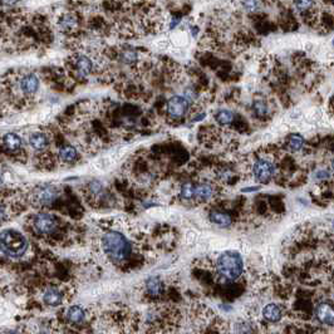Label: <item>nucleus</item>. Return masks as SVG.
I'll list each match as a JSON object with an SVG mask.
<instances>
[{"instance_id":"obj_1","label":"nucleus","mask_w":334,"mask_h":334,"mask_svg":"<svg viewBox=\"0 0 334 334\" xmlns=\"http://www.w3.org/2000/svg\"><path fill=\"white\" fill-rule=\"evenodd\" d=\"M39 77L37 74L33 72H20L12 74V79L9 78L6 83V89L9 91L10 98L18 102L32 100L39 91Z\"/></svg>"},{"instance_id":"obj_18","label":"nucleus","mask_w":334,"mask_h":334,"mask_svg":"<svg viewBox=\"0 0 334 334\" xmlns=\"http://www.w3.org/2000/svg\"><path fill=\"white\" fill-rule=\"evenodd\" d=\"M210 221L220 226V228H229L233 220H231V216L229 214H225L222 211H211Z\"/></svg>"},{"instance_id":"obj_10","label":"nucleus","mask_w":334,"mask_h":334,"mask_svg":"<svg viewBox=\"0 0 334 334\" xmlns=\"http://www.w3.org/2000/svg\"><path fill=\"white\" fill-rule=\"evenodd\" d=\"M57 24L59 31L63 33H74L79 28V19L74 13L66 12L59 17Z\"/></svg>"},{"instance_id":"obj_24","label":"nucleus","mask_w":334,"mask_h":334,"mask_svg":"<svg viewBox=\"0 0 334 334\" xmlns=\"http://www.w3.org/2000/svg\"><path fill=\"white\" fill-rule=\"evenodd\" d=\"M194 188L195 186L191 183L184 184L183 187H181V192H180V196L183 200H191L194 198Z\"/></svg>"},{"instance_id":"obj_25","label":"nucleus","mask_w":334,"mask_h":334,"mask_svg":"<svg viewBox=\"0 0 334 334\" xmlns=\"http://www.w3.org/2000/svg\"><path fill=\"white\" fill-rule=\"evenodd\" d=\"M254 112H255V115L258 116V117H265L267 113V104H265V102H263V100H256V102H254Z\"/></svg>"},{"instance_id":"obj_2","label":"nucleus","mask_w":334,"mask_h":334,"mask_svg":"<svg viewBox=\"0 0 334 334\" xmlns=\"http://www.w3.org/2000/svg\"><path fill=\"white\" fill-rule=\"evenodd\" d=\"M102 248L108 258L115 263H122L127 260L131 255L132 248L130 241L118 231H108L102 239Z\"/></svg>"},{"instance_id":"obj_14","label":"nucleus","mask_w":334,"mask_h":334,"mask_svg":"<svg viewBox=\"0 0 334 334\" xmlns=\"http://www.w3.org/2000/svg\"><path fill=\"white\" fill-rule=\"evenodd\" d=\"M58 156H59V160L64 164H73L78 160V150L72 145H66L59 149Z\"/></svg>"},{"instance_id":"obj_26","label":"nucleus","mask_w":334,"mask_h":334,"mask_svg":"<svg viewBox=\"0 0 334 334\" xmlns=\"http://www.w3.org/2000/svg\"><path fill=\"white\" fill-rule=\"evenodd\" d=\"M259 3L258 0H245L244 1V8L249 12H254L255 9H258Z\"/></svg>"},{"instance_id":"obj_11","label":"nucleus","mask_w":334,"mask_h":334,"mask_svg":"<svg viewBox=\"0 0 334 334\" xmlns=\"http://www.w3.org/2000/svg\"><path fill=\"white\" fill-rule=\"evenodd\" d=\"M316 317L323 324L333 325V308L329 303H320L316 309Z\"/></svg>"},{"instance_id":"obj_16","label":"nucleus","mask_w":334,"mask_h":334,"mask_svg":"<svg viewBox=\"0 0 334 334\" xmlns=\"http://www.w3.org/2000/svg\"><path fill=\"white\" fill-rule=\"evenodd\" d=\"M62 299H63V295H62L61 290L57 288H48L43 294V301L50 307L59 305L62 303Z\"/></svg>"},{"instance_id":"obj_32","label":"nucleus","mask_w":334,"mask_h":334,"mask_svg":"<svg viewBox=\"0 0 334 334\" xmlns=\"http://www.w3.org/2000/svg\"><path fill=\"white\" fill-rule=\"evenodd\" d=\"M1 184H3V175L0 173V186H1Z\"/></svg>"},{"instance_id":"obj_7","label":"nucleus","mask_w":334,"mask_h":334,"mask_svg":"<svg viewBox=\"0 0 334 334\" xmlns=\"http://www.w3.org/2000/svg\"><path fill=\"white\" fill-rule=\"evenodd\" d=\"M252 173H254V177L260 183H269L275 173V167H274L273 162H270L269 160L259 158L252 166Z\"/></svg>"},{"instance_id":"obj_22","label":"nucleus","mask_w":334,"mask_h":334,"mask_svg":"<svg viewBox=\"0 0 334 334\" xmlns=\"http://www.w3.org/2000/svg\"><path fill=\"white\" fill-rule=\"evenodd\" d=\"M215 121L221 126H229L234 121V113L228 110H220L215 115Z\"/></svg>"},{"instance_id":"obj_21","label":"nucleus","mask_w":334,"mask_h":334,"mask_svg":"<svg viewBox=\"0 0 334 334\" xmlns=\"http://www.w3.org/2000/svg\"><path fill=\"white\" fill-rule=\"evenodd\" d=\"M67 319L73 324H81V323L84 322L85 319L84 310L79 305H73L67 310Z\"/></svg>"},{"instance_id":"obj_30","label":"nucleus","mask_w":334,"mask_h":334,"mask_svg":"<svg viewBox=\"0 0 334 334\" xmlns=\"http://www.w3.org/2000/svg\"><path fill=\"white\" fill-rule=\"evenodd\" d=\"M259 190V187H250V188H243L244 192H250V191H256Z\"/></svg>"},{"instance_id":"obj_12","label":"nucleus","mask_w":334,"mask_h":334,"mask_svg":"<svg viewBox=\"0 0 334 334\" xmlns=\"http://www.w3.org/2000/svg\"><path fill=\"white\" fill-rule=\"evenodd\" d=\"M29 145L35 151H43L49 145V138L44 132H34L29 136Z\"/></svg>"},{"instance_id":"obj_28","label":"nucleus","mask_w":334,"mask_h":334,"mask_svg":"<svg viewBox=\"0 0 334 334\" xmlns=\"http://www.w3.org/2000/svg\"><path fill=\"white\" fill-rule=\"evenodd\" d=\"M20 0H0V5L4 8H13L19 3Z\"/></svg>"},{"instance_id":"obj_20","label":"nucleus","mask_w":334,"mask_h":334,"mask_svg":"<svg viewBox=\"0 0 334 334\" xmlns=\"http://www.w3.org/2000/svg\"><path fill=\"white\" fill-rule=\"evenodd\" d=\"M147 292L153 297H158L164 292V283L158 277H151L146 280Z\"/></svg>"},{"instance_id":"obj_27","label":"nucleus","mask_w":334,"mask_h":334,"mask_svg":"<svg viewBox=\"0 0 334 334\" xmlns=\"http://www.w3.org/2000/svg\"><path fill=\"white\" fill-rule=\"evenodd\" d=\"M89 190H91L92 194H98V192L102 191V184L98 183V181H93V183L89 184Z\"/></svg>"},{"instance_id":"obj_33","label":"nucleus","mask_w":334,"mask_h":334,"mask_svg":"<svg viewBox=\"0 0 334 334\" xmlns=\"http://www.w3.org/2000/svg\"><path fill=\"white\" fill-rule=\"evenodd\" d=\"M316 334H320V333H316Z\"/></svg>"},{"instance_id":"obj_3","label":"nucleus","mask_w":334,"mask_h":334,"mask_svg":"<svg viewBox=\"0 0 334 334\" xmlns=\"http://www.w3.org/2000/svg\"><path fill=\"white\" fill-rule=\"evenodd\" d=\"M0 250L12 259H18L28 250V240L17 230H4L0 233Z\"/></svg>"},{"instance_id":"obj_17","label":"nucleus","mask_w":334,"mask_h":334,"mask_svg":"<svg viewBox=\"0 0 334 334\" xmlns=\"http://www.w3.org/2000/svg\"><path fill=\"white\" fill-rule=\"evenodd\" d=\"M214 187L210 184H199L194 188V198L198 201H207L213 198Z\"/></svg>"},{"instance_id":"obj_23","label":"nucleus","mask_w":334,"mask_h":334,"mask_svg":"<svg viewBox=\"0 0 334 334\" xmlns=\"http://www.w3.org/2000/svg\"><path fill=\"white\" fill-rule=\"evenodd\" d=\"M304 146V138L301 134H294L288 138V147L292 151H299Z\"/></svg>"},{"instance_id":"obj_9","label":"nucleus","mask_w":334,"mask_h":334,"mask_svg":"<svg viewBox=\"0 0 334 334\" xmlns=\"http://www.w3.org/2000/svg\"><path fill=\"white\" fill-rule=\"evenodd\" d=\"M33 225L39 234H50L57 228V220L50 214L40 213L34 217Z\"/></svg>"},{"instance_id":"obj_19","label":"nucleus","mask_w":334,"mask_h":334,"mask_svg":"<svg viewBox=\"0 0 334 334\" xmlns=\"http://www.w3.org/2000/svg\"><path fill=\"white\" fill-rule=\"evenodd\" d=\"M294 3L295 9L301 14L305 16V18L316 13V1L314 0H294Z\"/></svg>"},{"instance_id":"obj_4","label":"nucleus","mask_w":334,"mask_h":334,"mask_svg":"<svg viewBox=\"0 0 334 334\" xmlns=\"http://www.w3.org/2000/svg\"><path fill=\"white\" fill-rule=\"evenodd\" d=\"M216 267L222 278L228 280H235L243 274V258L236 251H225L216 261Z\"/></svg>"},{"instance_id":"obj_29","label":"nucleus","mask_w":334,"mask_h":334,"mask_svg":"<svg viewBox=\"0 0 334 334\" xmlns=\"http://www.w3.org/2000/svg\"><path fill=\"white\" fill-rule=\"evenodd\" d=\"M5 216H6L5 209H4L3 205H0V222L3 221L4 219H5Z\"/></svg>"},{"instance_id":"obj_13","label":"nucleus","mask_w":334,"mask_h":334,"mask_svg":"<svg viewBox=\"0 0 334 334\" xmlns=\"http://www.w3.org/2000/svg\"><path fill=\"white\" fill-rule=\"evenodd\" d=\"M3 145L8 151L16 152L21 149L23 140H21V137L18 134H16V132H9V134H6L3 137Z\"/></svg>"},{"instance_id":"obj_5","label":"nucleus","mask_w":334,"mask_h":334,"mask_svg":"<svg viewBox=\"0 0 334 334\" xmlns=\"http://www.w3.org/2000/svg\"><path fill=\"white\" fill-rule=\"evenodd\" d=\"M69 67L76 78L85 79L93 73L94 62L87 53H76L69 59Z\"/></svg>"},{"instance_id":"obj_6","label":"nucleus","mask_w":334,"mask_h":334,"mask_svg":"<svg viewBox=\"0 0 334 334\" xmlns=\"http://www.w3.org/2000/svg\"><path fill=\"white\" fill-rule=\"evenodd\" d=\"M190 108V102L184 96H173L167 100L166 112L168 117L173 119H180L185 117Z\"/></svg>"},{"instance_id":"obj_8","label":"nucleus","mask_w":334,"mask_h":334,"mask_svg":"<svg viewBox=\"0 0 334 334\" xmlns=\"http://www.w3.org/2000/svg\"><path fill=\"white\" fill-rule=\"evenodd\" d=\"M59 191L53 185H42L35 188L34 191V200L40 205H49L57 200Z\"/></svg>"},{"instance_id":"obj_31","label":"nucleus","mask_w":334,"mask_h":334,"mask_svg":"<svg viewBox=\"0 0 334 334\" xmlns=\"http://www.w3.org/2000/svg\"><path fill=\"white\" fill-rule=\"evenodd\" d=\"M5 334H21V333L18 331H8Z\"/></svg>"},{"instance_id":"obj_15","label":"nucleus","mask_w":334,"mask_h":334,"mask_svg":"<svg viewBox=\"0 0 334 334\" xmlns=\"http://www.w3.org/2000/svg\"><path fill=\"white\" fill-rule=\"evenodd\" d=\"M263 317L271 323L279 322L283 317V310L278 304L270 303L263 309Z\"/></svg>"}]
</instances>
